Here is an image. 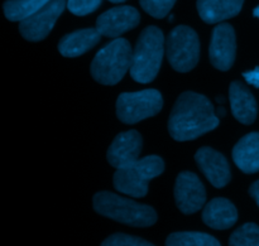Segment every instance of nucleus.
I'll return each mask as SVG.
<instances>
[{
    "mask_svg": "<svg viewBox=\"0 0 259 246\" xmlns=\"http://www.w3.org/2000/svg\"><path fill=\"white\" fill-rule=\"evenodd\" d=\"M244 0H197L200 18L207 24H215L235 17L242 10Z\"/></svg>",
    "mask_w": 259,
    "mask_h": 246,
    "instance_id": "16",
    "label": "nucleus"
},
{
    "mask_svg": "<svg viewBox=\"0 0 259 246\" xmlns=\"http://www.w3.org/2000/svg\"><path fill=\"white\" fill-rule=\"evenodd\" d=\"M141 15L138 10L129 5L111 8L96 20V29L104 37L118 38L123 33L133 29L139 24Z\"/></svg>",
    "mask_w": 259,
    "mask_h": 246,
    "instance_id": "11",
    "label": "nucleus"
},
{
    "mask_svg": "<svg viewBox=\"0 0 259 246\" xmlns=\"http://www.w3.org/2000/svg\"><path fill=\"white\" fill-rule=\"evenodd\" d=\"M101 34L98 29L86 28L66 34L58 43V51L65 57H78L95 47L100 40Z\"/></svg>",
    "mask_w": 259,
    "mask_h": 246,
    "instance_id": "17",
    "label": "nucleus"
},
{
    "mask_svg": "<svg viewBox=\"0 0 259 246\" xmlns=\"http://www.w3.org/2000/svg\"><path fill=\"white\" fill-rule=\"evenodd\" d=\"M237 39L234 28L228 23H222L214 28L210 42V62L220 71H228L235 61Z\"/></svg>",
    "mask_w": 259,
    "mask_h": 246,
    "instance_id": "10",
    "label": "nucleus"
},
{
    "mask_svg": "<svg viewBox=\"0 0 259 246\" xmlns=\"http://www.w3.org/2000/svg\"><path fill=\"white\" fill-rule=\"evenodd\" d=\"M166 53L169 65L177 72H189L199 62V35L187 25H179L168 34Z\"/></svg>",
    "mask_w": 259,
    "mask_h": 246,
    "instance_id": "6",
    "label": "nucleus"
},
{
    "mask_svg": "<svg viewBox=\"0 0 259 246\" xmlns=\"http://www.w3.org/2000/svg\"><path fill=\"white\" fill-rule=\"evenodd\" d=\"M109 2H111V3H124L125 0H109Z\"/></svg>",
    "mask_w": 259,
    "mask_h": 246,
    "instance_id": "29",
    "label": "nucleus"
},
{
    "mask_svg": "<svg viewBox=\"0 0 259 246\" xmlns=\"http://www.w3.org/2000/svg\"><path fill=\"white\" fill-rule=\"evenodd\" d=\"M101 246H154L139 237L125 234H114L109 236Z\"/></svg>",
    "mask_w": 259,
    "mask_h": 246,
    "instance_id": "23",
    "label": "nucleus"
},
{
    "mask_svg": "<svg viewBox=\"0 0 259 246\" xmlns=\"http://www.w3.org/2000/svg\"><path fill=\"white\" fill-rule=\"evenodd\" d=\"M133 51L124 38H116L96 53L91 63V76L103 85H116L132 67Z\"/></svg>",
    "mask_w": 259,
    "mask_h": 246,
    "instance_id": "4",
    "label": "nucleus"
},
{
    "mask_svg": "<svg viewBox=\"0 0 259 246\" xmlns=\"http://www.w3.org/2000/svg\"><path fill=\"white\" fill-rule=\"evenodd\" d=\"M142 136L138 131L129 130L116 135L108 151V162L116 169L131 166L138 161L141 154Z\"/></svg>",
    "mask_w": 259,
    "mask_h": 246,
    "instance_id": "12",
    "label": "nucleus"
},
{
    "mask_svg": "<svg viewBox=\"0 0 259 246\" xmlns=\"http://www.w3.org/2000/svg\"><path fill=\"white\" fill-rule=\"evenodd\" d=\"M249 193H250V196L255 200V202H257V205L259 206V181L254 182V183L250 186Z\"/></svg>",
    "mask_w": 259,
    "mask_h": 246,
    "instance_id": "26",
    "label": "nucleus"
},
{
    "mask_svg": "<svg viewBox=\"0 0 259 246\" xmlns=\"http://www.w3.org/2000/svg\"><path fill=\"white\" fill-rule=\"evenodd\" d=\"M253 15H254L255 18H259V7H257L254 10H253Z\"/></svg>",
    "mask_w": 259,
    "mask_h": 246,
    "instance_id": "28",
    "label": "nucleus"
},
{
    "mask_svg": "<svg viewBox=\"0 0 259 246\" xmlns=\"http://www.w3.org/2000/svg\"><path fill=\"white\" fill-rule=\"evenodd\" d=\"M66 7H67L66 0H52V2H50L39 12L20 22V34L23 35V38L30 40V42L43 40L50 34L53 25L56 24Z\"/></svg>",
    "mask_w": 259,
    "mask_h": 246,
    "instance_id": "8",
    "label": "nucleus"
},
{
    "mask_svg": "<svg viewBox=\"0 0 259 246\" xmlns=\"http://www.w3.org/2000/svg\"><path fill=\"white\" fill-rule=\"evenodd\" d=\"M139 3L147 14L157 19H162L168 15L176 0H139Z\"/></svg>",
    "mask_w": 259,
    "mask_h": 246,
    "instance_id": "22",
    "label": "nucleus"
},
{
    "mask_svg": "<svg viewBox=\"0 0 259 246\" xmlns=\"http://www.w3.org/2000/svg\"><path fill=\"white\" fill-rule=\"evenodd\" d=\"M233 159L244 173H257L259 171V133L243 136L233 149Z\"/></svg>",
    "mask_w": 259,
    "mask_h": 246,
    "instance_id": "18",
    "label": "nucleus"
},
{
    "mask_svg": "<svg viewBox=\"0 0 259 246\" xmlns=\"http://www.w3.org/2000/svg\"><path fill=\"white\" fill-rule=\"evenodd\" d=\"M229 246H259V226L245 224L235 230L229 239Z\"/></svg>",
    "mask_w": 259,
    "mask_h": 246,
    "instance_id": "21",
    "label": "nucleus"
},
{
    "mask_svg": "<svg viewBox=\"0 0 259 246\" xmlns=\"http://www.w3.org/2000/svg\"><path fill=\"white\" fill-rule=\"evenodd\" d=\"M101 4V0H68L67 8L72 14L83 17L95 12Z\"/></svg>",
    "mask_w": 259,
    "mask_h": 246,
    "instance_id": "24",
    "label": "nucleus"
},
{
    "mask_svg": "<svg viewBox=\"0 0 259 246\" xmlns=\"http://www.w3.org/2000/svg\"><path fill=\"white\" fill-rule=\"evenodd\" d=\"M164 163L157 156H148L138 159L131 166L116 169L114 174V187L119 192L134 199L144 197L148 192L151 179L162 174Z\"/></svg>",
    "mask_w": 259,
    "mask_h": 246,
    "instance_id": "5",
    "label": "nucleus"
},
{
    "mask_svg": "<svg viewBox=\"0 0 259 246\" xmlns=\"http://www.w3.org/2000/svg\"><path fill=\"white\" fill-rule=\"evenodd\" d=\"M237 220V209L227 199L211 200L202 211V221L215 230L230 229Z\"/></svg>",
    "mask_w": 259,
    "mask_h": 246,
    "instance_id": "15",
    "label": "nucleus"
},
{
    "mask_svg": "<svg viewBox=\"0 0 259 246\" xmlns=\"http://www.w3.org/2000/svg\"><path fill=\"white\" fill-rule=\"evenodd\" d=\"M243 77L247 81L249 85H253L254 87L259 88V67L254 68L253 71H248V72L243 73Z\"/></svg>",
    "mask_w": 259,
    "mask_h": 246,
    "instance_id": "25",
    "label": "nucleus"
},
{
    "mask_svg": "<svg viewBox=\"0 0 259 246\" xmlns=\"http://www.w3.org/2000/svg\"><path fill=\"white\" fill-rule=\"evenodd\" d=\"M195 161L207 181L217 188H223L230 182V167L225 157L219 152L204 146L195 154Z\"/></svg>",
    "mask_w": 259,
    "mask_h": 246,
    "instance_id": "13",
    "label": "nucleus"
},
{
    "mask_svg": "<svg viewBox=\"0 0 259 246\" xmlns=\"http://www.w3.org/2000/svg\"><path fill=\"white\" fill-rule=\"evenodd\" d=\"M175 200L180 211L191 215L202 209L206 201V192L199 177L192 172L179 174L175 184Z\"/></svg>",
    "mask_w": 259,
    "mask_h": 246,
    "instance_id": "9",
    "label": "nucleus"
},
{
    "mask_svg": "<svg viewBox=\"0 0 259 246\" xmlns=\"http://www.w3.org/2000/svg\"><path fill=\"white\" fill-rule=\"evenodd\" d=\"M215 114H217L218 118H220V116H224L225 115V109L224 108H218L217 110H215Z\"/></svg>",
    "mask_w": 259,
    "mask_h": 246,
    "instance_id": "27",
    "label": "nucleus"
},
{
    "mask_svg": "<svg viewBox=\"0 0 259 246\" xmlns=\"http://www.w3.org/2000/svg\"><path fill=\"white\" fill-rule=\"evenodd\" d=\"M230 106L234 118L239 123L249 125L257 118V103L254 96L239 81H233L229 87Z\"/></svg>",
    "mask_w": 259,
    "mask_h": 246,
    "instance_id": "14",
    "label": "nucleus"
},
{
    "mask_svg": "<svg viewBox=\"0 0 259 246\" xmlns=\"http://www.w3.org/2000/svg\"><path fill=\"white\" fill-rule=\"evenodd\" d=\"M94 209L101 216L134 227H148L156 224L157 214L151 206L103 191L94 196Z\"/></svg>",
    "mask_w": 259,
    "mask_h": 246,
    "instance_id": "2",
    "label": "nucleus"
},
{
    "mask_svg": "<svg viewBox=\"0 0 259 246\" xmlns=\"http://www.w3.org/2000/svg\"><path fill=\"white\" fill-rule=\"evenodd\" d=\"M166 246H222L215 237L204 232H175L166 240Z\"/></svg>",
    "mask_w": 259,
    "mask_h": 246,
    "instance_id": "20",
    "label": "nucleus"
},
{
    "mask_svg": "<svg viewBox=\"0 0 259 246\" xmlns=\"http://www.w3.org/2000/svg\"><path fill=\"white\" fill-rule=\"evenodd\" d=\"M163 106V99L159 91L149 90L137 92H124L116 101V115L125 124H136L157 115Z\"/></svg>",
    "mask_w": 259,
    "mask_h": 246,
    "instance_id": "7",
    "label": "nucleus"
},
{
    "mask_svg": "<svg viewBox=\"0 0 259 246\" xmlns=\"http://www.w3.org/2000/svg\"><path fill=\"white\" fill-rule=\"evenodd\" d=\"M52 0H7L4 14L10 22H23L32 17Z\"/></svg>",
    "mask_w": 259,
    "mask_h": 246,
    "instance_id": "19",
    "label": "nucleus"
},
{
    "mask_svg": "<svg viewBox=\"0 0 259 246\" xmlns=\"http://www.w3.org/2000/svg\"><path fill=\"white\" fill-rule=\"evenodd\" d=\"M164 53V37L158 27H147L139 35L132 58L131 76L139 83L156 78Z\"/></svg>",
    "mask_w": 259,
    "mask_h": 246,
    "instance_id": "3",
    "label": "nucleus"
},
{
    "mask_svg": "<svg viewBox=\"0 0 259 246\" xmlns=\"http://www.w3.org/2000/svg\"><path fill=\"white\" fill-rule=\"evenodd\" d=\"M219 125L212 104L200 93L187 91L180 95L168 120V131L177 141L197 139Z\"/></svg>",
    "mask_w": 259,
    "mask_h": 246,
    "instance_id": "1",
    "label": "nucleus"
}]
</instances>
